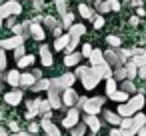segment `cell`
<instances>
[{
	"label": "cell",
	"mask_w": 146,
	"mask_h": 136,
	"mask_svg": "<svg viewBox=\"0 0 146 136\" xmlns=\"http://www.w3.org/2000/svg\"><path fill=\"white\" fill-rule=\"evenodd\" d=\"M80 52H82V56H84V58H90V54L94 52V48H92L90 44H82V50H80Z\"/></svg>",
	"instance_id": "obj_44"
},
{
	"label": "cell",
	"mask_w": 146,
	"mask_h": 136,
	"mask_svg": "<svg viewBox=\"0 0 146 136\" xmlns=\"http://www.w3.org/2000/svg\"><path fill=\"white\" fill-rule=\"evenodd\" d=\"M88 60H90V66H96V64L104 62V52L96 48V50H94V52L90 54V58H88Z\"/></svg>",
	"instance_id": "obj_23"
},
{
	"label": "cell",
	"mask_w": 146,
	"mask_h": 136,
	"mask_svg": "<svg viewBox=\"0 0 146 136\" xmlns=\"http://www.w3.org/2000/svg\"><path fill=\"white\" fill-rule=\"evenodd\" d=\"M136 12H138V16H144V14H146V12H144V8H140V6H138V10H136Z\"/></svg>",
	"instance_id": "obj_61"
},
{
	"label": "cell",
	"mask_w": 146,
	"mask_h": 136,
	"mask_svg": "<svg viewBox=\"0 0 146 136\" xmlns=\"http://www.w3.org/2000/svg\"><path fill=\"white\" fill-rule=\"evenodd\" d=\"M82 58H84L82 52H70L64 56V66H78L82 62Z\"/></svg>",
	"instance_id": "obj_13"
},
{
	"label": "cell",
	"mask_w": 146,
	"mask_h": 136,
	"mask_svg": "<svg viewBox=\"0 0 146 136\" xmlns=\"http://www.w3.org/2000/svg\"><path fill=\"white\" fill-rule=\"evenodd\" d=\"M34 116H36V114H34V112H30V110H26V118H28V120H32V118H34Z\"/></svg>",
	"instance_id": "obj_60"
},
{
	"label": "cell",
	"mask_w": 146,
	"mask_h": 136,
	"mask_svg": "<svg viewBox=\"0 0 146 136\" xmlns=\"http://www.w3.org/2000/svg\"><path fill=\"white\" fill-rule=\"evenodd\" d=\"M94 6H96V10H98L100 14H106V12H110V10H112L110 0H100V2H94Z\"/></svg>",
	"instance_id": "obj_27"
},
{
	"label": "cell",
	"mask_w": 146,
	"mask_h": 136,
	"mask_svg": "<svg viewBox=\"0 0 146 136\" xmlns=\"http://www.w3.org/2000/svg\"><path fill=\"white\" fill-rule=\"evenodd\" d=\"M72 36H82V34H86V26L84 24H72V28L68 30Z\"/></svg>",
	"instance_id": "obj_35"
},
{
	"label": "cell",
	"mask_w": 146,
	"mask_h": 136,
	"mask_svg": "<svg viewBox=\"0 0 146 136\" xmlns=\"http://www.w3.org/2000/svg\"><path fill=\"white\" fill-rule=\"evenodd\" d=\"M92 24H94V28H96V30H98V28H102V26H104V16H102V14H96V16H94V20H92Z\"/></svg>",
	"instance_id": "obj_42"
},
{
	"label": "cell",
	"mask_w": 146,
	"mask_h": 136,
	"mask_svg": "<svg viewBox=\"0 0 146 136\" xmlns=\"http://www.w3.org/2000/svg\"><path fill=\"white\" fill-rule=\"evenodd\" d=\"M44 28L40 26V24H36V22H32V38L34 40H38V42H42L44 40Z\"/></svg>",
	"instance_id": "obj_21"
},
{
	"label": "cell",
	"mask_w": 146,
	"mask_h": 136,
	"mask_svg": "<svg viewBox=\"0 0 146 136\" xmlns=\"http://www.w3.org/2000/svg\"><path fill=\"white\" fill-rule=\"evenodd\" d=\"M116 112H118L122 118H128V116H134V114H136V110L130 106V102H122V104L118 106V110H116Z\"/></svg>",
	"instance_id": "obj_17"
},
{
	"label": "cell",
	"mask_w": 146,
	"mask_h": 136,
	"mask_svg": "<svg viewBox=\"0 0 146 136\" xmlns=\"http://www.w3.org/2000/svg\"><path fill=\"white\" fill-rule=\"evenodd\" d=\"M32 4H34V10H42V8H44V2H42V0H34Z\"/></svg>",
	"instance_id": "obj_51"
},
{
	"label": "cell",
	"mask_w": 146,
	"mask_h": 136,
	"mask_svg": "<svg viewBox=\"0 0 146 136\" xmlns=\"http://www.w3.org/2000/svg\"><path fill=\"white\" fill-rule=\"evenodd\" d=\"M84 122L88 124V128H90V132H92V134H98V132H100L102 122H100L98 114H86V116H84Z\"/></svg>",
	"instance_id": "obj_7"
},
{
	"label": "cell",
	"mask_w": 146,
	"mask_h": 136,
	"mask_svg": "<svg viewBox=\"0 0 146 136\" xmlns=\"http://www.w3.org/2000/svg\"><path fill=\"white\" fill-rule=\"evenodd\" d=\"M80 38H82V36H72L70 44L66 46V54H70V52H76V48H78V44H80Z\"/></svg>",
	"instance_id": "obj_36"
},
{
	"label": "cell",
	"mask_w": 146,
	"mask_h": 136,
	"mask_svg": "<svg viewBox=\"0 0 146 136\" xmlns=\"http://www.w3.org/2000/svg\"><path fill=\"white\" fill-rule=\"evenodd\" d=\"M106 98H100V96H92L88 98V102L84 104V112L86 114H98L102 110V104H104Z\"/></svg>",
	"instance_id": "obj_3"
},
{
	"label": "cell",
	"mask_w": 146,
	"mask_h": 136,
	"mask_svg": "<svg viewBox=\"0 0 146 136\" xmlns=\"http://www.w3.org/2000/svg\"><path fill=\"white\" fill-rule=\"evenodd\" d=\"M132 62L138 66V68H142V66H146V54H138V56H132Z\"/></svg>",
	"instance_id": "obj_40"
},
{
	"label": "cell",
	"mask_w": 146,
	"mask_h": 136,
	"mask_svg": "<svg viewBox=\"0 0 146 136\" xmlns=\"http://www.w3.org/2000/svg\"><path fill=\"white\" fill-rule=\"evenodd\" d=\"M110 4H112V10H114V12H118V10L122 8V6H120V2H118V0H110Z\"/></svg>",
	"instance_id": "obj_52"
},
{
	"label": "cell",
	"mask_w": 146,
	"mask_h": 136,
	"mask_svg": "<svg viewBox=\"0 0 146 136\" xmlns=\"http://www.w3.org/2000/svg\"><path fill=\"white\" fill-rule=\"evenodd\" d=\"M72 24H74V14L72 12H66L64 16H62V28H72Z\"/></svg>",
	"instance_id": "obj_34"
},
{
	"label": "cell",
	"mask_w": 146,
	"mask_h": 136,
	"mask_svg": "<svg viewBox=\"0 0 146 136\" xmlns=\"http://www.w3.org/2000/svg\"><path fill=\"white\" fill-rule=\"evenodd\" d=\"M70 40H72V34H70V32L58 36V38L54 40V50H66V46L70 44Z\"/></svg>",
	"instance_id": "obj_12"
},
{
	"label": "cell",
	"mask_w": 146,
	"mask_h": 136,
	"mask_svg": "<svg viewBox=\"0 0 146 136\" xmlns=\"http://www.w3.org/2000/svg\"><path fill=\"white\" fill-rule=\"evenodd\" d=\"M86 2H100V0H86Z\"/></svg>",
	"instance_id": "obj_63"
},
{
	"label": "cell",
	"mask_w": 146,
	"mask_h": 136,
	"mask_svg": "<svg viewBox=\"0 0 146 136\" xmlns=\"http://www.w3.org/2000/svg\"><path fill=\"white\" fill-rule=\"evenodd\" d=\"M130 4H132V6H136V8H138V6H140V4H142V0H130Z\"/></svg>",
	"instance_id": "obj_58"
},
{
	"label": "cell",
	"mask_w": 146,
	"mask_h": 136,
	"mask_svg": "<svg viewBox=\"0 0 146 136\" xmlns=\"http://www.w3.org/2000/svg\"><path fill=\"white\" fill-rule=\"evenodd\" d=\"M6 22H8V26H10V28H12V26H16V22H14V18H12V16H10Z\"/></svg>",
	"instance_id": "obj_59"
},
{
	"label": "cell",
	"mask_w": 146,
	"mask_h": 136,
	"mask_svg": "<svg viewBox=\"0 0 146 136\" xmlns=\"http://www.w3.org/2000/svg\"><path fill=\"white\" fill-rule=\"evenodd\" d=\"M110 100H114V102L122 104V102H128V100H130V94H128V92H124V90H116V92L110 96Z\"/></svg>",
	"instance_id": "obj_22"
},
{
	"label": "cell",
	"mask_w": 146,
	"mask_h": 136,
	"mask_svg": "<svg viewBox=\"0 0 146 136\" xmlns=\"http://www.w3.org/2000/svg\"><path fill=\"white\" fill-rule=\"evenodd\" d=\"M120 128H134V120H132V116H128V118H122V124H120Z\"/></svg>",
	"instance_id": "obj_45"
},
{
	"label": "cell",
	"mask_w": 146,
	"mask_h": 136,
	"mask_svg": "<svg viewBox=\"0 0 146 136\" xmlns=\"http://www.w3.org/2000/svg\"><path fill=\"white\" fill-rule=\"evenodd\" d=\"M32 74L36 76V80H40V78H42V70H40V68H34V72H32Z\"/></svg>",
	"instance_id": "obj_56"
},
{
	"label": "cell",
	"mask_w": 146,
	"mask_h": 136,
	"mask_svg": "<svg viewBox=\"0 0 146 136\" xmlns=\"http://www.w3.org/2000/svg\"><path fill=\"white\" fill-rule=\"evenodd\" d=\"M86 102H88V98H86V96H78V100H76V104H74V106H76L78 110H84V104H86Z\"/></svg>",
	"instance_id": "obj_46"
},
{
	"label": "cell",
	"mask_w": 146,
	"mask_h": 136,
	"mask_svg": "<svg viewBox=\"0 0 146 136\" xmlns=\"http://www.w3.org/2000/svg\"><path fill=\"white\" fill-rule=\"evenodd\" d=\"M6 64H8V58H6V52L2 50V52H0V68H6Z\"/></svg>",
	"instance_id": "obj_47"
},
{
	"label": "cell",
	"mask_w": 146,
	"mask_h": 136,
	"mask_svg": "<svg viewBox=\"0 0 146 136\" xmlns=\"http://www.w3.org/2000/svg\"><path fill=\"white\" fill-rule=\"evenodd\" d=\"M76 100H78V94H76V90L70 86V88H66L64 92H62V102H64V106H68V108H72L74 104H76Z\"/></svg>",
	"instance_id": "obj_9"
},
{
	"label": "cell",
	"mask_w": 146,
	"mask_h": 136,
	"mask_svg": "<svg viewBox=\"0 0 146 136\" xmlns=\"http://www.w3.org/2000/svg\"><path fill=\"white\" fill-rule=\"evenodd\" d=\"M40 128H42V126H40V124H36V122H30V124H28V128H26V130H30V132H32V134H36V132H38V130H40Z\"/></svg>",
	"instance_id": "obj_48"
},
{
	"label": "cell",
	"mask_w": 146,
	"mask_h": 136,
	"mask_svg": "<svg viewBox=\"0 0 146 136\" xmlns=\"http://www.w3.org/2000/svg\"><path fill=\"white\" fill-rule=\"evenodd\" d=\"M12 136H34V134H32L30 130H20V132H14Z\"/></svg>",
	"instance_id": "obj_50"
},
{
	"label": "cell",
	"mask_w": 146,
	"mask_h": 136,
	"mask_svg": "<svg viewBox=\"0 0 146 136\" xmlns=\"http://www.w3.org/2000/svg\"><path fill=\"white\" fill-rule=\"evenodd\" d=\"M40 102H42V98L28 100V102H26V108H28L30 112H34V114H40Z\"/></svg>",
	"instance_id": "obj_30"
},
{
	"label": "cell",
	"mask_w": 146,
	"mask_h": 136,
	"mask_svg": "<svg viewBox=\"0 0 146 136\" xmlns=\"http://www.w3.org/2000/svg\"><path fill=\"white\" fill-rule=\"evenodd\" d=\"M104 60L112 66V68H118V66H124V60L120 58V54H118V50H114V48H110V50H104Z\"/></svg>",
	"instance_id": "obj_4"
},
{
	"label": "cell",
	"mask_w": 146,
	"mask_h": 136,
	"mask_svg": "<svg viewBox=\"0 0 146 136\" xmlns=\"http://www.w3.org/2000/svg\"><path fill=\"white\" fill-rule=\"evenodd\" d=\"M20 12H22V4L18 0H8V2H4L2 8H0V18L8 20L10 16H18Z\"/></svg>",
	"instance_id": "obj_1"
},
{
	"label": "cell",
	"mask_w": 146,
	"mask_h": 136,
	"mask_svg": "<svg viewBox=\"0 0 146 136\" xmlns=\"http://www.w3.org/2000/svg\"><path fill=\"white\" fill-rule=\"evenodd\" d=\"M40 126H42V130L46 132V136H60V130H58V126H56V124H52L48 118H44V120L40 122Z\"/></svg>",
	"instance_id": "obj_11"
},
{
	"label": "cell",
	"mask_w": 146,
	"mask_h": 136,
	"mask_svg": "<svg viewBox=\"0 0 146 136\" xmlns=\"http://www.w3.org/2000/svg\"><path fill=\"white\" fill-rule=\"evenodd\" d=\"M86 128H88V124L82 120V122H78V124H76L74 128H70V130H72V136H84Z\"/></svg>",
	"instance_id": "obj_32"
},
{
	"label": "cell",
	"mask_w": 146,
	"mask_h": 136,
	"mask_svg": "<svg viewBox=\"0 0 146 136\" xmlns=\"http://www.w3.org/2000/svg\"><path fill=\"white\" fill-rule=\"evenodd\" d=\"M12 54H14V60H20V58L26 54V48H24V44H22V46H18V48H14V52H12Z\"/></svg>",
	"instance_id": "obj_43"
},
{
	"label": "cell",
	"mask_w": 146,
	"mask_h": 136,
	"mask_svg": "<svg viewBox=\"0 0 146 136\" xmlns=\"http://www.w3.org/2000/svg\"><path fill=\"white\" fill-rule=\"evenodd\" d=\"M76 78H78V76H76V74H72V72H66V74H62V76H60V80H62V86H64V90H66V88H70V86L74 84V80H76Z\"/></svg>",
	"instance_id": "obj_25"
},
{
	"label": "cell",
	"mask_w": 146,
	"mask_h": 136,
	"mask_svg": "<svg viewBox=\"0 0 146 136\" xmlns=\"http://www.w3.org/2000/svg\"><path fill=\"white\" fill-rule=\"evenodd\" d=\"M146 50H142V48H130V54L132 56H138V54H144Z\"/></svg>",
	"instance_id": "obj_53"
},
{
	"label": "cell",
	"mask_w": 146,
	"mask_h": 136,
	"mask_svg": "<svg viewBox=\"0 0 146 136\" xmlns=\"http://www.w3.org/2000/svg\"><path fill=\"white\" fill-rule=\"evenodd\" d=\"M40 60H42V66H44V68H52V66H54V58H52L50 48H48L46 44L40 46Z\"/></svg>",
	"instance_id": "obj_8"
},
{
	"label": "cell",
	"mask_w": 146,
	"mask_h": 136,
	"mask_svg": "<svg viewBox=\"0 0 146 136\" xmlns=\"http://www.w3.org/2000/svg\"><path fill=\"white\" fill-rule=\"evenodd\" d=\"M132 120H134V128H136V130H140V128H144V126H146V114L136 112V114L132 116Z\"/></svg>",
	"instance_id": "obj_28"
},
{
	"label": "cell",
	"mask_w": 146,
	"mask_h": 136,
	"mask_svg": "<svg viewBox=\"0 0 146 136\" xmlns=\"http://www.w3.org/2000/svg\"><path fill=\"white\" fill-rule=\"evenodd\" d=\"M130 24L136 26V24H138V16H130Z\"/></svg>",
	"instance_id": "obj_57"
},
{
	"label": "cell",
	"mask_w": 146,
	"mask_h": 136,
	"mask_svg": "<svg viewBox=\"0 0 146 136\" xmlns=\"http://www.w3.org/2000/svg\"><path fill=\"white\" fill-rule=\"evenodd\" d=\"M50 88V78H40V80H36V84L30 88L32 92H42V90H48Z\"/></svg>",
	"instance_id": "obj_20"
},
{
	"label": "cell",
	"mask_w": 146,
	"mask_h": 136,
	"mask_svg": "<svg viewBox=\"0 0 146 136\" xmlns=\"http://www.w3.org/2000/svg\"><path fill=\"white\" fill-rule=\"evenodd\" d=\"M102 114H104L106 122H110L112 126H120V124H122V116H120L118 112H112V110H104Z\"/></svg>",
	"instance_id": "obj_14"
},
{
	"label": "cell",
	"mask_w": 146,
	"mask_h": 136,
	"mask_svg": "<svg viewBox=\"0 0 146 136\" xmlns=\"http://www.w3.org/2000/svg\"><path fill=\"white\" fill-rule=\"evenodd\" d=\"M22 98H24V94H22V90H18V88H14V90H10V92L4 94V102H6L8 106H18V104L22 102Z\"/></svg>",
	"instance_id": "obj_6"
},
{
	"label": "cell",
	"mask_w": 146,
	"mask_h": 136,
	"mask_svg": "<svg viewBox=\"0 0 146 136\" xmlns=\"http://www.w3.org/2000/svg\"><path fill=\"white\" fill-rule=\"evenodd\" d=\"M0 136H10V134H8V130H4V128H2V130H0Z\"/></svg>",
	"instance_id": "obj_62"
},
{
	"label": "cell",
	"mask_w": 146,
	"mask_h": 136,
	"mask_svg": "<svg viewBox=\"0 0 146 136\" xmlns=\"http://www.w3.org/2000/svg\"><path fill=\"white\" fill-rule=\"evenodd\" d=\"M114 78H116L118 82L126 80V78H128V70H126V66H118V68H114Z\"/></svg>",
	"instance_id": "obj_31"
},
{
	"label": "cell",
	"mask_w": 146,
	"mask_h": 136,
	"mask_svg": "<svg viewBox=\"0 0 146 136\" xmlns=\"http://www.w3.org/2000/svg\"><path fill=\"white\" fill-rule=\"evenodd\" d=\"M50 110H52V102H50V100H42V102H40V114H42L44 118H48V116H50Z\"/></svg>",
	"instance_id": "obj_33"
},
{
	"label": "cell",
	"mask_w": 146,
	"mask_h": 136,
	"mask_svg": "<svg viewBox=\"0 0 146 136\" xmlns=\"http://www.w3.org/2000/svg\"><path fill=\"white\" fill-rule=\"evenodd\" d=\"M46 28H50V30H54L56 26H60L58 22H56V18H52V16H44V22H42Z\"/></svg>",
	"instance_id": "obj_39"
},
{
	"label": "cell",
	"mask_w": 146,
	"mask_h": 136,
	"mask_svg": "<svg viewBox=\"0 0 146 136\" xmlns=\"http://www.w3.org/2000/svg\"><path fill=\"white\" fill-rule=\"evenodd\" d=\"M120 90H124V92H128V94H134V92H136V86H134V82H132L130 78H126V80L120 82Z\"/></svg>",
	"instance_id": "obj_29"
},
{
	"label": "cell",
	"mask_w": 146,
	"mask_h": 136,
	"mask_svg": "<svg viewBox=\"0 0 146 136\" xmlns=\"http://www.w3.org/2000/svg\"><path fill=\"white\" fill-rule=\"evenodd\" d=\"M4 78H6V82H8L10 86L18 88V86H20V78H22V72H18V68H14V70H8Z\"/></svg>",
	"instance_id": "obj_10"
},
{
	"label": "cell",
	"mask_w": 146,
	"mask_h": 136,
	"mask_svg": "<svg viewBox=\"0 0 146 136\" xmlns=\"http://www.w3.org/2000/svg\"><path fill=\"white\" fill-rule=\"evenodd\" d=\"M106 42H108V46H110V48H120V44H122V42H120V38H118V36H114V34H108V36H106Z\"/></svg>",
	"instance_id": "obj_38"
},
{
	"label": "cell",
	"mask_w": 146,
	"mask_h": 136,
	"mask_svg": "<svg viewBox=\"0 0 146 136\" xmlns=\"http://www.w3.org/2000/svg\"><path fill=\"white\" fill-rule=\"evenodd\" d=\"M144 54H146V52H144Z\"/></svg>",
	"instance_id": "obj_64"
},
{
	"label": "cell",
	"mask_w": 146,
	"mask_h": 136,
	"mask_svg": "<svg viewBox=\"0 0 146 136\" xmlns=\"http://www.w3.org/2000/svg\"><path fill=\"white\" fill-rule=\"evenodd\" d=\"M78 118H80V110H78L76 106H72V108L68 110V114L64 116L62 126H64V128H74V126L78 124Z\"/></svg>",
	"instance_id": "obj_5"
},
{
	"label": "cell",
	"mask_w": 146,
	"mask_h": 136,
	"mask_svg": "<svg viewBox=\"0 0 146 136\" xmlns=\"http://www.w3.org/2000/svg\"><path fill=\"white\" fill-rule=\"evenodd\" d=\"M36 84V76L32 72H22V78H20V86L22 88H32Z\"/></svg>",
	"instance_id": "obj_15"
},
{
	"label": "cell",
	"mask_w": 146,
	"mask_h": 136,
	"mask_svg": "<svg viewBox=\"0 0 146 136\" xmlns=\"http://www.w3.org/2000/svg\"><path fill=\"white\" fill-rule=\"evenodd\" d=\"M56 10H58L60 16L66 14V0H56Z\"/></svg>",
	"instance_id": "obj_41"
},
{
	"label": "cell",
	"mask_w": 146,
	"mask_h": 136,
	"mask_svg": "<svg viewBox=\"0 0 146 136\" xmlns=\"http://www.w3.org/2000/svg\"><path fill=\"white\" fill-rule=\"evenodd\" d=\"M24 40H26V38H24L22 34H12L10 38H4L2 42H0V46H2V50H14V48L22 46Z\"/></svg>",
	"instance_id": "obj_2"
},
{
	"label": "cell",
	"mask_w": 146,
	"mask_h": 136,
	"mask_svg": "<svg viewBox=\"0 0 146 136\" xmlns=\"http://www.w3.org/2000/svg\"><path fill=\"white\" fill-rule=\"evenodd\" d=\"M52 34H54L56 38H58V36H62V24H60V26H56V28L52 30Z\"/></svg>",
	"instance_id": "obj_55"
},
{
	"label": "cell",
	"mask_w": 146,
	"mask_h": 136,
	"mask_svg": "<svg viewBox=\"0 0 146 136\" xmlns=\"http://www.w3.org/2000/svg\"><path fill=\"white\" fill-rule=\"evenodd\" d=\"M138 78H142V80H146V66H142V68H138Z\"/></svg>",
	"instance_id": "obj_54"
},
{
	"label": "cell",
	"mask_w": 146,
	"mask_h": 136,
	"mask_svg": "<svg viewBox=\"0 0 146 136\" xmlns=\"http://www.w3.org/2000/svg\"><path fill=\"white\" fill-rule=\"evenodd\" d=\"M78 14H80L84 20H94V16H96V14H94V10H92V8H88L84 2H80V6H78Z\"/></svg>",
	"instance_id": "obj_18"
},
{
	"label": "cell",
	"mask_w": 146,
	"mask_h": 136,
	"mask_svg": "<svg viewBox=\"0 0 146 136\" xmlns=\"http://www.w3.org/2000/svg\"><path fill=\"white\" fill-rule=\"evenodd\" d=\"M8 128H10L12 132H20V126H18L16 120H10V122H8Z\"/></svg>",
	"instance_id": "obj_49"
},
{
	"label": "cell",
	"mask_w": 146,
	"mask_h": 136,
	"mask_svg": "<svg viewBox=\"0 0 146 136\" xmlns=\"http://www.w3.org/2000/svg\"><path fill=\"white\" fill-rule=\"evenodd\" d=\"M116 90H118V80L112 76V78H108V80H106V96L110 98Z\"/></svg>",
	"instance_id": "obj_26"
},
{
	"label": "cell",
	"mask_w": 146,
	"mask_h": 136,
	"mask_svg": "<svg viewBox=\"0 0 146 136\" xmlns=\"http://www.w3.org/2000/svg\"><path fill=\"white\" fill-rule=\"evenodd\" d=\"M74 74L82 80L84 76H88V74H90V66H82V64H78V66H76V70H74Z\"/></svg>",
	"instance_id": "obj_37"
},
{
	"label": "cell",
	"mask_w": 146,
	"mask_h": 136,
	"mask_svg": "<svg viewBox=\"0 0 146 136\" xmlns=\"http://www.w3.org/2000/svg\"><path fill=\"white\" fill-rule=\"evenodd\" d=\"M128 102H130V106H132L136 112H140L146 100H144V96H142V94H134V96H130V100H128Z\"/></svg>",
	"instance_id": "obj_19"
},
{
	"label": "cell",
	"mask_w": 146,
	"mask_h": 136,
	"mask_svg": "<svg viewBox=\"0 0 146 136\" xmlns=\"http://www.w3.org/2000/svg\"><path fill=\"white\" fill-rule=\"evenodd\" d=\"M98 82H100V78H98V76H94L92 72H90L88 76H84V78H82V86H84L86 90H92V88H96V86H98Z\"/></svg>",
	"instance_id": "obj_16"
},
{
	"label": "cell",
	"mask_w": 146,
	"mask_h": 136,
	"mask_svg": "<svg viewBox=\"0 0 146 136\" xmlns=\"http://www.w3.org/2000/svg\"><path fill=\"white\" fill-rule=\"evenodd\" d=\"M34 60H36V58H34L32 54H24L20 60H16V64H18V68H28V66L34 64Z\"/></svg>",
	"instance_id": "obj_24"
}]
</instances>
